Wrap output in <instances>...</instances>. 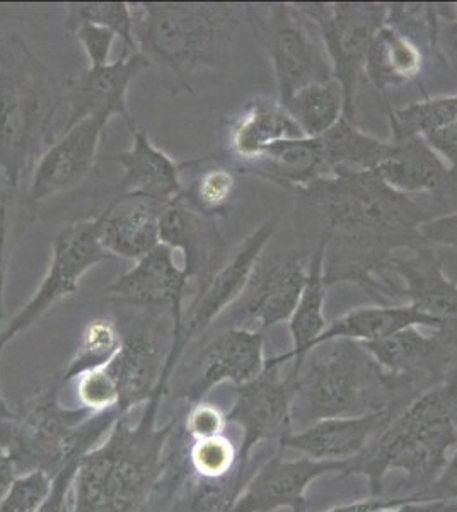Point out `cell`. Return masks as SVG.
<instances>
[{
  "label": "cell",
  "instance_id": "cell-1",
  "mask_svg": "<svg viewBox=\"0 0 457 512\" xmlns=\"http://www.w3.org/2000/svg\"><path fill=\"white\" fill-rule=\"evenodd\" d=\"M297 193L321 226L326 286L355 282L377 301L398 303V286L382 274L400 248L427 245L418 227L434 217L429 210L372 171L330 176Z\"/></svg>",
  "mask_w": 457,
  "mask_h": 512
},
{
  "label": "cell",
  "instance_id": "cell-2",
  "mask_svg": "<svg viewBox=\"0 0 457 512\" xmlns=\"http://www.w3.org/2000/svg\"><path fill=\"white\" fill-rule=\"evenodd\" d=\"M74 77L36 57L18 33L0 36V183L16 192L67 130Z\"/></svg>",
  "mask_w": 457,
  "mask_h": 512
},
{
  "label": "cell",
  "instance_id": "cell-3",
  "mask_svg": "<svg viewBox=\"0 0 457 512\" xmlns=\"http://www.w3.org/2000/svg\"><path fill=\"white\" fill-rule=\"evenodd\" d=\"M166 393L156 391L137 424L120 417L110 434L82 456L72 489V512H149L166 451L180 420L159 427Z\"/></svg>",
  "mask_w": 457,
  "mask_h": 512
},
{
  "label": "cell",
  "instance_id": "cell-4",
  "mask_svg": "<svg viewBox=\"0 0 457 512\" xmlns=\"http://www.w3.org/2000/svg\"><path fill=\"white\" fill-rule=\"evenodd\" d=\"M457 443V371L413 398L343 475H362L379 497L389 472L406 475L408 494L427 495L446 472Z\"/></svg>",
  "mask_w": 457,
  "mask_h": 512
},
{
  "label": "cell",
  "instance_id": "cell-5",
  "mask_svg": "<svg viewBox=\"0 0 457 512\" xmlns=\"http://www.w3.org/2000/svg\"><path fill=\"white\" fill-rule=\"evenodd\" d=\"M287 376L292 384V424L299 431L319 420L403 410L417 398L386 373L364 345L352 340L316 345Z\"/></svg>",
  "mask_w": 457,
  "mask_h": 512
},
{
  "label": "cell",
  "instance_id": "cell-6",
  "mask_svg": "<svg viewBox=\"0 0 457 512\" xmlns=\"http://www.w3.org/2000/svg\"><path fill=\"white\" fill-rule=\"evenodd\" d=\"M132 14L137 52L183 84L231 65L232 43L248 18L246 6L193 2H140Z\"/></svg>",
  "mask_w": 457,
  "mask_h": 512
},
{
  "label": "cell",
  "instance_id": "cell-7",
  "mask_svg": "<svg viewBox=\"0 0 457 512\" xmlns=\"http://www.w3.org/2000/svg\"><path fill=\"white\" fill-rule=\"evenodd\" d=\"M62 388L53 378L21 414L0 424V446L16 472L43 470L55 477L70 461L81 460L103 443L122 417L116 412L94 415L81 407L65 408L58 398Z\"/></svg>",
  "mask_w": 457,
  "mask_h": 512
},
{
  "label": "cell",
  "instance_id": "cell-8",
  "mask_svg": "<svg viewBox=\"0 0 457 512\" xmlns=\"http://www.w3.org/2000/svg\"><path fill=\"white\" fill-rule=\"evenodd\" d=\"M246 12L267 50L280 103L311 84L335 79L318 31L297 4L246 6Z\"/></svg>",
  "mask_w": 457,
  "mask_h": 512
},
{
  "label": "cell",
  "instance_id": "cell-9",
  "mask_svg": "<svg viewBox=\"0 0 457 512\" xmlns=\"http://www.w3.org/2000/svg\"><path fill=\"white\" fill-rule=\"evenodd\" d=\"M297 7L318 31L333 77L343 89L345 118L355 122V101L365 77V60L374 36L388 21V4L304 2Z\"/></svg>",
  "mask_w": 457,
  "mask_h": 512
},
{
  "label": "cell",
  "instance_id": "cell-10",
  "mask_svg": "<svg viewBox=\"0 0 457 512\" xmlns=\"http://www.w3.org/2000/svg\"><path fill=\"white\" fill-rule=\"evenodd\" d=\"M277 227V219L263 222L258 229L249 234L248 238L244 239L238 246V250L234 251L226 262L205 280V284L198 287L190 308L185 309L180 335L171 338L169 342L159 383L169 386L174 367L180 361L185 349H188V345L198 337H202L224 311L234 306L243 297L260 263L263 251L272 241Z\"/></svg>",
  "mask_w": 457,
  "mask_h": 512
},
{
  "label": "cell",
  "instance_id": "cell-11",
  "mask_svg": "<svg viewBox=\"0 0 457 512\" xmlns=\"http://www.w3.org/2000/svg\"><path fill=\"white\" fill-rule=\"evenodd\" d=\"M98 229V217L74 222L60 229V233L53 238L52 260L40 286L29 297L28 303L12 316L6 328L0 330V355L19 333L26 332L53 306L76 294L82 277L91 268L111 260L99 243Z\"/></svg>",
  "mask_w": 457,
  "mask_h": 512
},
{
  "label": "cell",
  "instance_id": "cell-12",
  "mask_svg": "<svg viewBox=\"0 0 457 512\" xmlns=\"http://www.w3.org/2000/svg\"><path fill=\"white\" fill-rule=\"evenodd\" d=\"M282 364L268 357L265 371L258 378L236 386V400L227 412V424L241 427L238 477L246 483L249 460L256 446L268 441L282 443L294 432L292 424V384L282 376Z\"/></svg>",
  "mask_w": 457,
  "mask_h": 512
},
{
  "label": "cell",
  "instance_id": "cell-13",
  "mask_svg": "<svg viewBox=\"0 0 457 512\" xmlns=\"http://www.w3.org/2000/svg\"><path fill=\"white\" fill-rule=\"evenodd\" d=\"M362 345L386 373L415 396L457 371V333L451 330H437L427 337L418 328H408Z\"/></svg>",
  "mask_w": 457,
  "mask_h": 512
},
{
  "label": "cell",
  "instance_id": "cell-14",
  "mask_svg": "<svg viewBox=\"0 0 457 512\" xmlns=\"http://www.w3.org/2000/svg\"><path fill=\"white\" fill-rule=\"evenodd\" d=\"M265 355V337L258 330L227 326L203 345L193 378L181 386L176 393L186 407L205 402L210 391L219 384L231 383L236 386L258 378L267 366Z\"/></svg>",
  "mask_w": 457,
  "mask_h": 512
},
{
  "label": "cell",
  "instance_id": "cell-15",
  "mask_svg": "<svg viewBox=\"0 0 457 512\" xmlns=\"http://www.w3.org/2000/svg\"><path fill=\"white\" fill-rule=\"evenodd\" d=\"M311 258L306 251L258 263L241 303L232 311L231 325L251 330H267L289 323L302 289L306 286Z\"/></svg>",
  "mask_w": 457,
  "mask_h": 512
},
{
  "label": "cell",
  "instance_id": "cell-16",
  "mask_svg": "<svg viewBox=\"0 0 457 512\" xmlns=\"http://www.w3.org/2000/svg\"><path fill=\"white\" fill-rule=\"evenodd\" d=\"M348 461H318L311 458L287 460L278 449L244 483L236 501L226 512L306 511V492L311 483L330 473L347 472Z\"/></svg>",
  "mask_w": 457,
  "mask_h": 512
},
{
  "label": "cell",
  "instance_id": "cell-17",
  "mask_svg": "<svg viewBox=\"0 0 457 512\" xmlns=\"http://www.w3.org/2000/svg\"><path fill=\"white\" fill-rule=\"evenodd\" d=\"M174 251L159 245L149 255L135 262L127 274L105 289V296L128 308L169 313L173 318V335L178 337L185 315V297L191 282L183 267L176 265Z\"/></svg>",
  "mask_w": 457,
  "mask_h": 512
},
{
  "label": "cell",
  "instance_id": "cell-18",
  "mask_svg": "<svg viewBox=\"0 0 457 512\" xmlns=\"http://www.w3.org/2000/svg\"><path fill=\"white\" fill-rule=\"evenodd\" d=\"M110 120V115L99 113L65 130L31 173L28 192L31 204H41L47 198L69 192L91 175L99 142Z\"/></svg>",
  "mask_w": 457,
  "mask_h": 512
},
{
  "label": "cell",
  "instance_id": "cell-19",
  "mask_svg": "<svg viewBox=\"0 0 457 512\" xmlns=\"http://www.w3.org/2000/svg\"><path fill=\"white\" fill-rule=\"evenodd\" d=\"M145 318L118 320L122 328L123 345L115 359L108 364L120 391V415L151 400L159 388L162 366L166 355H162L156 326Z\"/></svg>",
  "mask_w": 457,
  "mask_h": 512
},
{
  "label": "cell",
  "instance_id": "cell-20",
  "mask_svg": "<svg viewBox=\"0 0 457 512\" xmlns=\"http://www.w3.org/2000/svg\"><path fill=\"white\" fill-rule=\"evenodd\" d=\"M391 149L377 175L403 193H430L440 204L457 202V173L420 135H391Z\"/></svg>",
  "mask_w": 457,
  "mask_h": 512
},
{
  "label": "cell",
  "instance_id": "cell-21",
  "mask_svg": "<svg viewBox=\"0 0 457 512\" xmlns=\"http://www.w3.org/2000/svg\"><path fill=\"white\" fill-rule=\"evenodd\" d=\"M151 65L142 53L123 52L115 62L89 67L81 76L74 77L67 130L99 113L122 118L130 130L137 127L128 108V88L135 77Z\"/></svg>",
  "mask_w": 457,
  "mask_h": 512
},
{
  "label": "cell",
  "instance_id": "cell-22",
  "mask_svg": "<svg viewBox=\"0 0 457 512\" xmlns=\"http://www.w3.org/2000/svg\"><path fill=\"white\" fill-rule=\"evenodd\" d=\"M161 245L183 255V270L191 284L202 287L219 268L224 250L217 219L203 216L183 195L164 205L161 216Z\"/></svg>",
  "mask_w": 457,
  "mask_h": 512
},
{
  "label": "cell",
  "instance_id": "cell-23",
  "mask_svg": "<svg viewBox=\"0 0 457 512\" xmlns=\"http://www.w3.org/2000/svg\"><path fill=\"white\" fill-rule=\"evenodd\" d=\"M164 205L139 193L116 197L98 216L99 243L111 258L140 260L161 245Z\"/></svg>",
  "mask_w": 457,
  "mask_h": 512
},
{
  "label": "cell",
  "instance_id": "cell-24",
  "mask_svg": "<svg viewBox=\"0 0 457 512\" xmlns=\"http://www.w3.org/2000/svg\"><path fill=\"white\" fill-rule=\"evenodd\" d=\"M401 410H386L360 417H336L292 432L278 449H292L318 461H350L357 458L381 434Z\"/></svg>",
  "mask_w": 457,
  "mask_h": 512
},
{
  "label": "cell",
  "instance_id": "cell-25",
  "mask_svg": "<svg viewBox=\"0 0 457 512\" xmlns=\"http://www.w3.org/2000/svg\"><path fill=\"white\" fill-rule=\"evenodd\" d=\"M427 246L413 248L410 256L396 253L386 272L403 280L400 297L406 304L457 333V284L444 274L439 258Z\"/></svg>",
  "mask_w": 457,
  "mask_h": 512
},
{
  "label": "cell",
  "instance_id": "cell-26",
  "mask_svg": "<svg viewBox=\"0 0 457 512\" xmlns=\"http://www.w3.org/2000/svg\"><path fill=\"white\" fill-rule=\"evenodd\" d=\"M224 135L226 156L236 169L255 163L278 142L306 137L282 103L268 98L248 101L229 118Z\"/></svg>",
  "mask_w": 457,
  "mask_h": 512
},
{
  "label": "cell",
  "instance_id": "cell-27",
  "mask_svg": "<svg viewBox=\"0 0 457 512\" xmlns=\"http://www.w3.org/2000/svg\"><path fill=\"white\" fill-rule=\"evenodd\" d=\"M130 132L134 135V146L105 158L122 166L123 176L118 183L120 195L139 193L168 204L183 192L181 164L169 158L139 127Z\"/></svg>",
  "mask_w": 457,
  "mask_h": 512
},
{
  "label": "cell",
  "instance_id": "cell-28",
  "mask_svg": "<svg viewBox=\"0 0 457 512\" xmlns=\"http://www.w3.org/2000/svg\"><path fill=\"white\" fill-rule=\"evenodd\" d=\"M427 50L423 41L386 23L372 40L365 60V77L386 98L389 89L420 79L427 64Z\"/></svg>",
  "mask_w": 457,
  "mask_h": 512
},
{
  "label": "cell",
  "instance_id": "cell-29",
  "mask_svg": "<svg viewBox=\"0 0 457 512\" xmlns=\"http://www.w3.org/2000/svg\"><path fill=\"white\" fill-rule=\"evenodd\" d=\"M238 173L260 176L282 188L301 192L316 181L330 178L321 140L301 137L284 140L268 149L255 163L236 169Z\"/></svg>",
  "mask_w": 457,
  "mask_h": 512
},
{
  "label": "cell",
  "instance_id": "cell-30",
  "mask_svg": "<svg viewBox=\"0 0 457 512\" xmlns=\"http://www.w3.org/2000/svg\"><path fill=\"white\" fill-rule=\"evenodd\" d=\"M408 328L446 330L439 320L423 315L417 309L411 308L410 304H381L369 308H355L340 316L321 333V337L314 342L313 349L316 345L331 340H352L359 344H369Z\"/></svg>",
  "mask_w": 457,
  "mask_h": 512
},
{
  "label": "cell",
  "instance_id": "cell-31",
  "mask_svg": "<svg viewBox=\"0 0 457 512\" xmlns=\"http://www.w3.org/2000/svg\"><path fill=\"white\" fill-rule=\"evenodd\" d=\"M326 282H324V243L319 239L318 246L311 256L309 275L296 309L290 316L289 332L292 338V349L285 354L275 355L278 364H292L290 369H296L301 364L304 355L313 349L314 342L328 328L324 316L326 304Z\"/></svg>",
  "mask_w": 457,
  "mask_h": 512
},
{
  "label": "cell",
  "instance_id": "cell-32",
  "mask_svg": "<svg viewBox=\"0 0 457 512\" xmlns=\"http://www.w3.org/2000/svg\"><path fill=\"white\" fill-rule=\"evenodd\" d=\"M331 176L376 173L389 156L391 144L362 132L357 123L343 117L330 132L319 137Z\"/></svg>",
  "mask_w": 457,
  "mask_h": 512
},
{
  "label": "cell",
  "instance_id": "cell-33",
  "mask_svg": "<svg viewBox=\"0 0 457 512\" xmlns=\"http://www.w3.org/2000/svg\"><path fill=\"white\" fill-rule=\"evenodd\" d=\"M193 175L183 185L181 195L203 216L219 219L227 216L238 187V171L227 159L205 158L186 163Z\"/></svg>",
  "mask_w": 457,
  "mask_h": 512
},
{
  "label": "cell",
  "instance_id": "cell-34",
  "mask_svg": "<svg viewBox=\"0 0 457 512\" xmlns=\"http://www.w3.org/2000/svg\"><path fill=\"white\" fill-rule=\"evenodd\" d=\"M309 139H319L345 117V96L335 79L311 84L282 103Z\"/></svg>",
  "mask_w": 457,
  "mask_h": 512
},
{
  "label": "cell",
  "instance_id": "cell-35",
  "mask_svg": "<svg viewBox=\"0 0 457 512\" xmlns=\"http://www.w3.org/2000/svg\"><path fill=\"white\" fill-rule=\"evenodd\" d=\"M122 328L115 318H96L84 326L76 352L62 373L55 378L58 383L65 384L76 381L82 374L106 367L122 350Z\"/></svg>",
  "mask_w": 457,
  "mask_h": 512
},
{
  "label": "cell",
  "instance_id": "cell-36",
  "mask_svg": "<svg viewBox=\"0 0 457 512\" xmlns=\"http://www.w3.org/2000/svg\"><path fill=\"white\" fill-rule=\"evenodd\" d=\"M388 118L391 135H420L427 139L456 120L457 94L423 99L398 110L388 105Z\"/></svg>",
  "mask_w": 457,
  "mask_h": 512
},
{
  "label": "cell",
  "instance_id": "cell-37",
  "mask_svg": "<svg viewBox=\"0 0 457 512\" xmlns=\"http://www.w3.org/2000/svg\"><path fill=\"white\" fill-rule=\"evenodd\" d=\"M91 23L122 38L125 52L137 53L134 38V14L127 2H81L69 4L65 16L67 31L76 24Z\"/></svg>",
  "mask_w": 457,
  "mask_h": 512
},
{
  "label": "cell",
  "instance_id": "cell-38",
  "mask_svg": "<svg viewBox=\"0 0 457 512\" xmlns=\"http://www.w3.org/2000/svg\"><path fill=\"white\" fill-rule=\"evenodd\" d=\"M188 463L195 477L224 480L238 475L239 448L226 434L202 441H190Z\"/></svg>",
  "mask_w": 457,
  "mask_h": 512
},
{
  "label": "cell",
  "instance_id": "cell-39",
  "mask_svg": "<svg viewBox=\"0 0 457 512\" xmlns=\"http://www.w3.org/2000/svg\"><path fill=\"white\" fill-rule=\"evenodd\" d=\"M52 487L53 475L43 470L18 473L0 501V512H38Z\"/></svg>",
  "mask_w": 457,
  "mask_h": 512
},
{
  "label": "cell",
  "instance_id": "cell-40",
  "mask_svg": "<svg viewBox=\"0 0 457 512\" xmlns=\"http://www.w3.org/2000/svg\"><path fill=\"white\" fill-rule=\"evenodd\" d=\"M76 396L79 407L87 410L89 414H120V391L108 367L89 371L77 378Z\"/></svg>",
  "mask_w": 457,
  "mask_h": 512
},
{
  "label": "cell",
  "instance_id": "cell-41",
  "mask_svg": "<svg viewBox=\"0 0 457 512\" xmlns=\"http://www.w3.org/2000/svg\"><path fill=\"white\" fill-rule=\"evenodd\" d=\"M227 425L226 414L205 400L188 407L181 427L190 441H202L226 434Z\"/></svg>",
  "mask_w": 457,
  "mask_h": 512
},
{
  "label": "cell",
  "instance_id": "cell-42",
  "mask_svg": "<svg viewBox=\"0 0 457 512\" xmlns=\"http://www.w3.org/2000/svg\"><path fill=\"white\" fill-rule=\"evenodd\" d=\"M69 31L76 36L77 41L84 48L89 64H91L89 67H103V65L110 64L111 48H113L116 38L115 33L91 23L76 24Z\"/></svg>",
  "mask_w": 457,
  "mask_h": 512
},
{
  "label": "cell",
  "instance_id": "cell-43",
  "mask_svg": "<svg viewBox=\"0 0 457 512\" xmlns=\"http://www.w3.org/2000/svg\"><path fill=\"white\" fill-rule=\"evenodd\" d=\"M418 233L429 246H446L457 250V210L423 222L422 226L418 227Z\"/></svg>",
  "mask_w": 457,
  "mask_h": 512
},
{
  "label": "cell",
  "instance_id": "cell-44",
  "mask_svg": "<svg viewBox=\"0 0 457 512\" xmlns=\"http://www.w3.org/2000/svg\"><path fill=\"white\" fill-rule=\"evenodd\" d=\"M432 55L439 57L457 77V18L440 19L435 31Z\"/></svg>",
  "mask_w": 457,
  "mask_h": 512
},
{
  "label": "cell",
  "instance_id": "cell-45",
  "mask_svg": "<svg viewBox=\"0 0 457 512\" xmlns=\"http://www.w3.org/2000/svg\"><path fill=\"white\" fill-rule=\"evenodd\" d=\"M427 144L434 149L440 158L446 161L449 168L457 173V118L449 127L437 134L427 137Z\"/></svg>",
  "mask_w": 457,
  "mask_h": 512
},
{
  "label": "cell",
  "instance_id": "cell-46",
  "mask_svg": "<svg viewBox=\"0 0 457 512\" xmlns=\"http://www.w3.org/2000/svg\"><path fill=\"white\" fill-rule=\"evenodd\" d=\"M413 495H401V497H371V499H360V501L343 504V506L333 507L328 512H374L386 507H396L411 501Z\"/></svg>",
  "mask_w": 457,
  "mask_h": 512
},
{
  "label": "cell",
  "instance_id": "cell-47",
  "mask_svg": "<svg viewBox=\"0 0 457 512\" xmlns=\"http://www.w3.org/2000/svg\"><path fill=\"white\" fill-rule=\"evenodd\" d=\"M12 192L0 183V277H6L7 236H9V204Z\"/></svg>",
  "mask_w": 457,
  "mask_h": 512
},
{
  "label": "cell",
  "instance_id": "cell-48",
  "mask_svg": "<svg viewBox=\"0 0 457 512\" xmlns=\"http://www.w3.org/2000/svg\"><path fill=\"white\" fill-rule=\"evenodd\" d=\"M454 485H457V443L456 448L452 451L451 461H449V465H447L446 472L440 477L434 489L429 492L430 499H439L440 494H442L444 490L451 489Z\"/></svg>",
  "mask_w": 457,
  "mask_h": 512
},
{
  "label": "cell",
  "instance_id": "cell-49",
  "mask_svg": "<svg viewBox=\"0 0 457 512\" xmlns=\"http://www.w3.org/2000/svg\"><path fill=\"white\" fill-rule=\"evenodd\" d=\"M16 475H18V472L14 468V463L9 458V454L6 453V449L0 446V501H2V497L6 494Z\"/></svg>",
  "mask_w": 457,
  "mask_h": 512
},
{
  "label": "cell",
  "instance_id": "cell-50",
  "mask_svg": "<svg viewBox=\"0 0 457 512\" xmlns=\"http://www.w3.org/2000/svg\"><path fill=\"white\" fill-rule=\"evenodd\" d=\"M14 417H16V412H12L11 407L7 405L4 396L0 393V424H4V422L14 419Z\"/></svg>",
  "mask_w": 457,
  "mask_h": 512
},
{
  "label": "cell",
  "instance_id": "cell-51",
  "mask_svg": "<svg viewBox=\"0 0 457 512\" xmlns=\"http://www.w3.org/2000/svg\"><path fill=\"white\" fill-rule=\"evenodd\" d=\"M442 512H457V499H444Z\"/></svg>",
  "mask_w": 457,
  "mask_h": 512
},
{
  "label": "cell",
  "instance_id": "cell-52",
  "mask_svg": "<svg viewBox=\"0 0 457 512\" xmlns=\"http://www.w3.org/2000/svg\"><path fill=\"white\" fill-rule=\"evenodd\" d=\"M439 499H457V485H454L451 489L444 490V492L440 494Z\"/></svg>",
  "mask_w": 457,
  "mask_h": 512
},
{
  "label": "cell",
  "instance_id": "cell-53",
  "mask_svg": "<svg viewBox=\"0 0 457 512\" xmlns=\"http://www.w3.org/2000/svg\"><path fill=\"white\" fill-rule=\"evenodd\" d=\"M456 14H457V2H456Z\"/></svg>",
  "mask_w": 457,
  "mask_h": 512
}]
</instances>
